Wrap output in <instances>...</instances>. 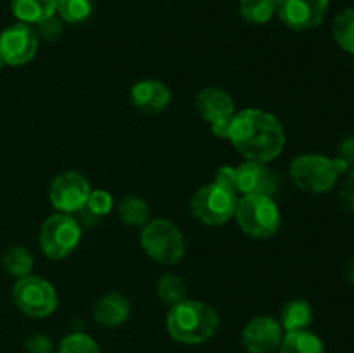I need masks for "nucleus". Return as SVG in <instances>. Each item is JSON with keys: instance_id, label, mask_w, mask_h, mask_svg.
I'll return each mask as SVG.
<instances>
[{"instance_id": "cd10ccee", "label": "nucleus", "mask_w": 354, "mask_h": 353, "mask_svg": "<svg viewBox=\"0 0 354 353\" xmlns=\"http://www.w3.org/2000/svg\"><path fill=\"white\" fill-rule=\"evenodd\" d=\"M35 30H37L38 38H41V40L57 42L59 38H61L62 30H64V21H62L57 14H54V16L47 17V19H44L41 23H38Z\"/></svg>"}, {"instance_id": "6e6552de", "label": "nucleus", "mask_w": 354, "mask_h": 353, "mask_svg": "<svg viewBox=\"0 0 354 353\" xmlns=\"http://www.w3.org/2000/svg\"><path fill=\"white\" fill-rule=\"evenodd\" d=\"M10 300L21 314L30 318L50 317L59 307V296L54 284L33 273L14 282Z\"/></svg>"}, {"instance_id": "f257e3e1", "label": "nucleus", "mask_w": 354, "mask_h": 353, "mask_svg": "<svg viewBox=\"0 0 354 353\" xmlns=\"http://www.w3.org/2000/svg\"><path fill=\"white\" fill-rule=\"evenodd\" d=\"M227 141L244 159L268 165L283 152L287 135L275 114L259 107H245L232 118Z\"/></svg>"}, {"instance_id": "9b49d317", "label": "nucleus", "mask_w": 354, "mask_h": 353, "mask_svg": "<svg viewBox=\"0 0 354 353\" xmlns=\"http://www.w3.org/2000/svg\"><path fill=\"white\" fill-rule=\"evenodd\" d=\"M40 38L31 24L14 23L0 33V57L6 66H24L35 59Z\"/></svg>"}, {"instance_id": "412c9836", "label": "nucleus", "mask_w": 354, "mask_h": 353, "mask_svg": "<svg viewBox=\"0 0 354 353\" xmlns=\"http://www.w3.org/2000/svg\"><path fill=\"white\" fill-rule=\"evenodd\" d=\"M2 266L7 275H10L12 279H23V277L33 273L35 258L30 249L24 248V246H10L3 251Z\"/></svg>"}, {"instance_id": "b1692460", "label": "nucleus", "mask_w": 354, "mask_h": 353, "mask_svg": "<svg viewBox=\"0 0 354 353\" xmlns=\"http://www.w3.org/2000/svg\"><path fill=\"white\" fill-rule=\"evenodd\" d=\"M332 37L335 44L354 55V7L341 10L332 21Z\"/></svg>"}, {"instance_id": "9d476101", "label": "nucleus", "mask_w": 354, "mask_h": 353, "mask_svg": "<svg viewBox=\"0 0 354 353\" xmlns=\"http://www.w3.org/2000/svg\"><path fill=\"white\" fill-rule=\"evenodd\" d=\"M196 109L199 116L209 125L211 134L218 138L228 137L232 118L235 111V100L227 90L220 87H206L196 96Z\"/></svg>"}, {"instance_id": "5701e85b", "label": "nucleus", "mask_w": 354, "mask_h": 353, "mask_svg": "<svg viewBox=\"0 0 354 353\" xmlns=\"http://www.w3.org/2000/svg\"><path fill=\"white\" fill-rule=\"evenodd\" d=\"M156 294H158L159 301H162L168 307H173V305L180 303L187 298V284L176 273H162L156 282Z\"/></svg>"}, {"instance_id": "0eeeda50", "label": "nucleus", "mask_w": 354, "mask_h": 353, "mask_svg": "<svg viewBox=\"0 0 354 353\" xmlns=\"http://www.w3.org/2000/svg\"><path fill=\"white\" fill-rule=\"evenodd\" d=\"M82 224L75 215L57 213L45 218L38 232V244L48 260H64L82 242Z\"/></svg>"}, {"instance_id": "f3484780", "label": "nucleus", "mask_w": 354, "mask_h": 353, "mask_svg": "<svg viewBox=\"0 0 354 353\" xmlns=\"http://www.w3.org/2000/svg\"><path fill=\"white\" fill-rule=\"evenodd\" d=\"M57 10V0H10V12L19 23L37 26Z\"/></svg>"}, {"instance_id": "4468645a", "label": "nucleus", "mask_w": 354, "mask_h": 353, "mask_svg": "<svg viewBox=\"0 0 354 353\" xmlns=\"http://www.w3.org/2000/svg\"><path fill=\"white\" fill-rule=\"evenodd\" d=\"M235 189L241 196L263 194L273 197L277 190V179L266 163L244 159L241 165L235 166Z\"/></svg>"}, {"instance_id": "2f4dec72", "label": "nucleus", "mask_w": 354, "mask_h": 353, "mask_svg": "<svg viewBox=\"0 0 354 353\" xmlns=\"http://www.w3.org/2000/svg\"><path fill=\"white\" fill-rule=\"evenodd\" d=\"M213 182L220 183V185L237 192V189H235V166H230V165L220 166V168L216 170V173H214Z\"/></svg>"}, {"instance_id": "423d86ee", "label": "nucleus", "mask_w": 354, "mask_h": 353, "mask_svg": "<svg viewBox=\"0 0 354 353\" xmlns=\"http://www.w3.org/2000/svg\"><path fill=\"white\" fill-rule=\"evenodd\" d=\"M239 194L216 182L199 187L190 197V215L199 224L207 227H220L234 218L237 210Z\"/></svg>"}, {"instance_id": "1a4fd4ad", "label": "nucleus", "mask_w": 354, "mask_h": 353, "mask_svg": "<svg viewBox=\"0 0 354 353\" xmlns=\"http://www.w3.org/2000/svg\"><path fill=\"white\" fill-rule=\"evenodd\" d=\"M92 187L83 173L66 170L52 179L48 187V201L57 213L75 215L85 208Z\"/></svg>"}, {"instance_id": "a878e982", "label": "nucleus", "mask_w": 354, "mask_h": 353, "mask_svg": "<svg viewBox=\"0 0 354 353\" xmlns=\"http://www.w3.org/2000/svg\"><path fill=\"white\" fill-rule=\"evenodd\" d=\"M55 353H102L95 339L83 331H75L66 334L59 341Z\"/></svg>"}, {"instance_id": "4be33fe9", "label": "nucleus", "mask_w": 354, "mask_h": 353, "mask_svg": "<svg viewBox=\"0 0 354 353\" xmlns=\"http://www.w3.org/2000/svg\"><path fill=\"white\" fill-rule=\"evenodd\" d=\"M277 12V0H241L239 14L249 24L261 26L272 21Z\"/></svg>"}, {"instance_id": "dca6fc26", "label": "nucleus", "mask_w": 354, "mask_h": 353, "mask_svg": "<svg viewBox=\"0 0 354 353\" xmlns=\"http://www.w3.org/2000/svg\"><path fill=\"white\" fill-rule=\"evenodd\" d=\"M131 315L130 298L121 293H106L95 300L92 318L104 329H116L123 325Z\"/></svg>"}, {"instance_id": "7ed1b4c3", "label": "nucleus", "mask_w": 354, "mask_h": 353, "mask_svg": "<svg viewBox=\"0 0 354 353\" xmlns=\"http://www.w3.org/2000/svg\"><path fill=\"white\" fill-rule=\"evenodd\" d=\"M349 170L342 159L328 158L318 152H304L289 163V176L294 185L308 194H325L337 183L339 176Z\"/></svg>"}, {"instance_id": "20e7f679", "label": "nucleus", "mask_w": 354, "mask_h": 353, "mask_svg": "<svg viewBox=\"0 0 354 353\" xmlns=\"http://www.w3.org/2000/svg\"><path fill=\"white\" fill-rule=\"evenodd\" d=\"M140 246L152 262L166 266L178 265L187 253L182 230L168 218H151L142 227Z\"/></svg>"}, {"instance_id": "ddd939ff", "label": "nucleus", "mask_w": 354, "mask_h": 353, "mask_svg": "<svg viewBox=\"0 0 354 353\" xmlns=\"http://www.w3.org/2000/svg\"><path fill=\"white\" fill-rule=\"evenodd\" d=\"M283 334L286 331L277 318L256 315L242 329V348L245 353H275L279 352Z\"/></svg>"}, {"instance_id": "f8f14e48", "label": "nucleus", "mask_w": 354, "mask_h": 353, "mask_svg": "<svg viewBox=\"0 0 354 353\" xmlns=\"http://www.w3.org/2000/svg\"><path fill=\"white\" fill-rule=\"evenodd\" d=\"M328 6V0H277L275 16L289 30L310 31L324 23Z\"/></svg>"}, {"instance_id": "393cba45", "label": "nucleus", "mask_w": 354, "mask_h": 353, "mask_svg": "<svg viewBox=\"0 0 354 353\" xmlns=\"http://www.w3.org/2000/svg\"><path fill=\"white\" fill-rule=\"evenodd\" d=\"M55 14L68 24H83L92 17L93 0H57Z\"/></svg>"}, {"instance_id": "a211bd4d", "label": "nucleus", "mask_w": 354, "mask_h": 353, "mask_svg": "<svg viewBox=\"0 0 354 353\" xmlns=\"http://www.w3.org/2000/svg\"><path fill=\"white\" fill-rule=\"evenodd\" d=\"M280 325L286 332L303 331L313 324V307L304 298L289 300L280 310Z\"/></svg>"}, {"instance_id": "f704fd0d", "label": "nucleus", "mask_w": 354, "mask_h": 353, "mask_svg": "<svg viewBox=\"0 0 354 353\" xmlns=\"http://www.w3.org/2000/svg\"><path fill=\"white\" fill-rule=\"evenodd\" d=\"M353 57H354V55H353ZM353 68H354V59H353Z\"/></svg>"}, {"instance_id": "aec40b11", "label": "nucleus", "mask_w": 354, "mask_h": 353, "mask_svg": "<svg viewBox=\"0 0 354 353\" xmlns=\"http://www.w3.org/2000/svg\"><path fill=\"white\" fill-rule=\"evenodd\" d=\"M118 218L127 227H144L151 220V208L147 201L140 196H124L116 204Z\"/></svg>"}, {"instance_id": "c85d7f7f", "label": "nucleus", "mask_w": 354, "mask_h": 353, "mask_svg": "<svg viewBox=\"0 0 354 353\" xmlns=\"http://www.w3.org/2000/svg\"><path fill=\"white\" fill-rule=\"evenodd\" d=\"M341 187L337 192V201L341 208L348 213H354V166L344 173Z\"/></svg>"}, {"instance_id": "bb28decb", "label": "nucleus", "mask_w": 354, "mask_h": 353, "mask_svg": "<svg viewBox=\"0 0 354 353\" xmlns=\"http://www.w3.org/2000/svg\"><path fill=\"white\" fill-rule=\"evenodd\" d=\"M114 206L116 204H114V197L111 196V192H107L106 189H92L88 201H86L85 208L80 211V215H86V217L93 218V221H97L99 218L109 215Z\"/></svg>"}, {"instance_id": "39448f33", "label": "nucleus", "mask_w": 354, "mask_h": 353, "mask_svg": "<svg viewBox=\"0 0 354 353\" xmlns=\"http://www.w3.org/2000/svg\"><path fill=\"white\" fill-rule=\"evenodd\" d=\"M234 218L242 234L256 241H266L280 230L282 213L272 196L251 194L239 197Z\"/></svg>"}, {"instance_id": "f03ea898", "label": "nucleus", "mask_w": 354, "mask_h": 353, "mask_svg": "<svg viewBox=\"0 0 354 353\" xmlns=\"http://www.w3.org/2000/svg\"><path fill=\"white\" fill-rule=\"evenodd\" d=\"M166 329L173 341L180 345H203L214 338L220 329V315L209 303L185 298L180 303L169 307L166 315Z\"/></svg>"}, {"instance_id": "6ab92c4d", "label": "nucleus", "mask_w": 354, "mask_h": 353, "mask_svg": "<svg viewBox=\"0 0 354 353\" xmlns=\"http://www.w3.org/2000/svg\"><path fill=\"white\" fill-rule=\"evenodd\" d=\"M279 353H327V350L320 336L311 332L310 329H303L286 332Z\"/></svg>"}, {"instance_id": "473e14b6", "label": "nucleus", "mask_w": 354, "mask_h": 353, "mask_svg": "<svg viewBox=\"0 0 354 353\" xmlns=\"http://www.w3.org/2000/svg\"><path fill=\"white\" fill-rule=\"evenodd\" d=\"M346 280H348L351 286H354V256L348 262L346 265Z\"/></svg>"}, {"instance_id": "c756f323", "label": "nucleus", "mask_w": 354, "mask_h": 353, "mask_svg": "<svg viewBox=\"0 0 354 353\" xmlns=\"http://www.w3.org/2000/svg\"><path fill=\"white\" fill-rule=\"evenodd\" d=\"M26 353H55V345L50 336L47 334H33L24 343Z\"/></svg>"}, {"instance_id": "2eb2a0df", "label": "nucleus", "mask_w": 354, "mask_h": 353, "mask_svg": "<svg viewBox=\"0 0 354 353\" xmlns=\"http://www.w3.org/2000/svg\"><path fill=\"white\" fill-rule=\"evenodd\" d=\"M169 102H171V90L159 80H138L130 89V104L142 114L154 116L162 113Z\"/></svg>"}, {"instance_id": "72a5a7b5", "label": "nucleus", "mask_w": 354, "mask_h": 353, "mask_svg": "<svg viewBox=\"0 0 354 353\" xmlns=\"http://www.w3.org/2000/svg\"><path fill=\"white\" fill-rule=\"evenodd\" d=\"M3 66H6V62H3L2 57H0V71H2V69H3Z\"/></svg>"}, {"instance_id": "7c9ffc66", "label": "nucleus", "mask_w": 354, "mask_h": 353, "mask_svg": "<svg viewBox=\"0 0 354 353\" xmlns=\"http://www.w3.org/2000/svg\"><path fill=\"white\" fill-rule=\"evenodd\" d=\"M337 158L342 159L349 168L354 166V134H348L341 138L337 145Z\"/></svg>"}]
</instances>
